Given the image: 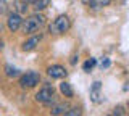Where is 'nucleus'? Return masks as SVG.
<instances>
[{
    "label": "nucleus",
    "mask_w": 129,
    "mask_h": 116,
    "mask_svg": "<svg viewBox=\"0 0 129 116\" xmlns=\"http://www.w3.org/2000/svg\"><path fill=\"white\" fill-rule=\"evenodd\" d=\"M110 66V60H105V61H102V68H108Z\"/></svg>",
    "instance_id": "17"
},
{
    "label": "nucleus",
    "mask_w": 129,
    "mask_h": 116,
    "mask_svg": "<svg viewBox=\"0 0 129 116\" xmlns=\"http://www.w3.org/2000/svg\"><path fill=\"white\" fill-rule=\"evenodd\" d=\"M39 42H40V35H32L29 41H26V42L23 44V50H24V52H31V50H34L36 47L39 45Z\"/></svg>",
    "instance_id": "7"
},
{
    "label": "nucleus",
    "mask_w": 129,
    "mask_h": 116,
    "mask_svg": "<svg viewBox=\"0 0 129 116\" xmlns=\"http://www.w3.org/2000/svg\"><path fill=\"white\" fill-rule=\"evenodd\" d=\"M23 2H26V3H34V0H23Z\"/></svg>",
    "instance_id": "19"
},
{
    "label": "nucleus",
    "mask_w": 129,
    "mask_h": 116,
    "mask_svg": "<svg viewBox=\"0 0 129 116\" xmlns=\"http://www.w3.org/2000/svg\"><path fill=\"white\" fill-rule=\"evenodd\" d=\"M99 90H100V82H94V87L90 90V95H92L94 102H99Z\"/></svg>",
    "instance_id": "11"
},
{
    "label": "nucleus",
    "mask_w": 129,
    "mask_h": 116,
    "mask_svg": "<svg viewBox=\"0 0 129 116\" xmlns=\"http://www.w3.org/2000/svg\"><path fill=\"white\" fill-rule=\"evenodd\" d=\"M81 114H82V110L78 108V106H74V108H71V110H68L63 116H81Z\"/></svg>",
    "instance_id": "14"
},
{
    "label": "nucleus",
    "mask_w": 129,
    "mask_h": 116,
    "mask_svg": "<svg viewBox=\"0 0 129 116\" xmlns=\"http://www.w3.org/2000/svg\"><path fill=\"white\" fill-rule=\"evenodd\" d=\"M95 65H97V60H95V58H90V60H87V61L82 65V69L89 73V71H90V69H92V68H94Z\"/></svg>",
    "instance_id": "13"
},
{
    "label": "nucleus",
    "mask_w": 129,
    "mask_h": 116,
    "mask_svg": "<svg viewBox=\"0 0 129 116\" xmlns=\"http://www.w3.org/2000/svg\"><path fill=\"white\" fill-rule=\"evenodd\" d=\"M110 2H111V0H94L90 7H94V8H99V7H107V5H110Z\"/></svg>",
    "instance_id": "15"
},
{
    "label": "nucleus",
    "mask_w": 129,
    "mask_h": 116,
    "mask_svg": "<svg viewBox=\"0 0 129 116\" xmlns=\"http://www.w3.org/2000/svg\"><path fill=\"white\" fill-rule=\"evenodd\" d=\"M70 27H71L70 18H68L66 15H61V16H58L53 23H50L48 31H50L52 34H64L68 29H70Z\"/></svg>",
    "instance_id": "2"
},
{
    "label": "nucleus",
    "mask_w": 129,
    "mask_h": 116,
    "mask_svg": "<svg viewBox=\"0 0 129 116\" xmlns=\"http://www.w3.org/2000/svg\"><path fill=\"white\" fill-rule=\"evenodd\" d=\"M113 116H124V110L121 106L115 108V111H113Z\"/></svg>",
    "instance_id": "16"
},
{
    "label": "nucleus",
    "mask_w": 129,
    "mask_h": 116,
    "mask_svg": "<svg viewBox=\"0 0 129 116\" xmlns=\"http://www.w3.org/2000/svg\"><path fill=\"white\" fill-rule=\"evenodd\" d=\"M60 92H61L64 97H68V98H71L73 95H74V92H73L71 86L68 82H61V84H60Z\"/></svg>",
    "instance_id": "9"
},
{
    "label": "nucleus",
    "mask_w": 129,
    "mask_h": 116,
    "mask_svg": "<svg viewBox=\"0 0 129 116\" xmlns=\"http://www.w3.org/2000/svg\"><path fill=\"white\" fill-rule=\"evenodd\" d=\"M55 98V89L52 86H44L37 94H36V100L40 103H45V105H50Z\"/></svg>",
    "instance_id": "4"
},
{
    "label": "nucleus",
    "mask_w": 129,
    "mask_h": 116,
    "mask_svg": "<svg viewBox=\"0 0 129 116\" xmlns=\"http://www.w3.org/2000/svg\"><path fill=\"white\" fill-rule=\"evenodd\" d=\"M2 49H3V41L0 39V50H2Z\"/></svg>",
    "instance_id": "18"
},
{
    "label": "nucleus",
    "mask_w": 129,
    "mask_h": 116,
    "mask_svg": "<svg viewBox=\"0 0 129 116\" xmlns=\"http://www.w3.org/2000/svg\"><path fill=\"white\" fill-rule=\"evenodd\" d=\"M47 73H48V76H50L52 79H61V78L66 76V69H64L61 65H52L47 69Z\"/></svg>",
    "instance_id": "6"
},
{
    "label": "nucleus",
    "mask_w": 129,
    "mask_h": 116,
    "mask_svg": "<svg viewBox=\"0 0 129 116\" xmlns=\"http://www.w3.org/2000/svg\"><path fill=\"white\" fill-rule=\"evenodd\" d=\"M5 73H7V76H8V78H16V76L19 74V71L16 69V68H13V66L7 65V66H5Z\"/></svg>",
    "instance_id": "12"
},
{
    "label": "nucleus",
    "mask_w": 129,
    "mask_h": 116,
    "mask_svg": "<svg viewBox=\"0 0 129 116\" xmlns=\"http://www.w3.org/2000/svg\"><path fill=\"white\" fill-rule=\"evenodd\" d=\"M7 26L8 29L11 31V32H16V31L19 29V27L23 26V18L19 13H16V11H13V13L8 15V19H7Z\"/></svg>",
    "instance_id": "5"
},
{
    "label": "nucleus",
    "mask_w": 129,
    "mask_h": 116,
    "mask_svg": "<svg viewBox=\"0 0 129 116\" xmlns=\"http://www.w3.org/2000/svg\"><path fill=\"white\" fill-rule=\"evenodd\" d=\"M40 81V76L39 73H36V71H27L26 74L21 76V79H19V86L23 87V89H31V87H36Z\"/></svg>",
    "instance_id": "3"
},
{
    "label": "nucleus",
    "mask_w": 129,
    "mask_h": 116,
    "mask_svg": "<svg viewBox=\"0 0 129 116\" xmlns=\"http://www.w3.org/2000/svg\"><path fill=\"white\" fill-rule=\"evenodd\" d=\"M34 8L36 11H42V10H45L48 5H50V0H34Z\"/></svg>",
    "instance_id": "10"
},
{
    "label": "nucleus",
    "mask_w": 129,
    "mask_h": 116,
    "mask_svg": "<svg viewBox=\"0 0 129 116\" xmlns=\"http://www.w3.org/2000/svg\"><path fill=\"white\" fill-rule=\"evenodd\" d=\"M66 111H68V105H64V103H58V105H55L50 110V114L52 116H60V114L63 116Z\"/></svg>",
    "instance_id": "8"
},
{
    "label": "nucleus",
    "mask_w": 129,
    "mask_h": 116,
    "mask_svg": "<svg viewBox=\"0 0 129 116\" xmlns=\"http://www.w3.org/2000/svg\"><path fill=\"white\" fill-rule=\"evenodd\" d=\"M44 23H45V18H44V15H31L29 18H26L23 21V31L26 34H32L36 32V31H39L40 27L44 26Z\"/></svg>",
    "instance_id": "1"
}]
</instances>
